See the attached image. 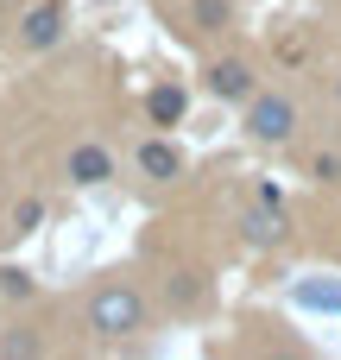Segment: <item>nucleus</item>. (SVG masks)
I'll use <instances>...</instances> for the list:
<instances>
[{
    "mask_svg": "<svg viewBox=\"0 0 341 360\" xmlns=\"http://www.w3.org/2000/svg\"><path fill=\"white\" fill-rule=\"evenodd\" d=\"M316 177H323V184H341V158H335V152L316 158Z\"/></svg>",
    "mask_w": 341,
    "mask_h": 360,
    "instance_id": "obj_11",
    "label": "nucleus"
},
{
    "mask_svg": "<svg viewBox=\"0 0 341 360\" xmlns=\"http://www.w3.org/2000/svg\"><path fill=\"white\" fill-rule=\"evenodd\" d=\"M190 19H196V32H228L234 0H190Z\"/></svg>",
    "mask_w": 341,
    "mask_h": 360,
    "instance_id": "obj_7",
    "label": "nucleus"
},
{
    "mask_svg": "<svg viewBox=\"0 0 341 360\" xmlns=\"http://www.w3.org/2000/svg\"><path fill=\"white\" fill-rule=\"evenodd\" d=\"M133 165H139L152 184H171V177H184V152H177V146H165V139H146V146L133 152Z\"/></svg>",
    "mask_w": 341,
    "mask_h": 360,
    "instance_id": "obj_4",
    "label": "nucleus"
},
{
    "mask_svg": "<svg viewBox=\"0 0 341 360\" xmlns=\"http://www.w3.org/2000/svg\"><path fill=\"white\" fill-rule=\"evenodd\" d=\"M38 215H44L38 202H19V209H13V228H19V234H32V228H38Z\"/></svg>",
    "mask_w": 341,
    "mask_h": 360,
    "instance_id": "obj_10",
    "label": "nucleus"
},
{
    "mask_svg": "<svg viewBox=\"0 0 341 360\" xmlns=\"http://www.w3.org/2000/svg\"><path fill=\"white\" fill-rule=\"evenodd\" d=\"M89 323H95L101 335H133V329L146 323V304H139V291H133V285H108V291H95Z\"/></svg>",
    "mask_w": 341,
    "mask_h": 360,
    "instance_id": "obj_1",
    "label": "nucleus"
},
{
    "mask_svg": "<svg viewBox=\"0 0 341 360\" xmlns=\"http://www.w3.org/2000/svg\"><path fill=\"white\" fill-rule=\"evenodd\" d=\"M57 6H38V13H25V44H57Z\"/></svg>",
    "mask_w": 341,
    "mask_h": 360,
    "instance_id": "obj_9",
    "label": "nucleus"
},
{
    "mask_svg": "<svg viewBox=\"0 0 341 360\" xmlns=\"http://www.w3.org/2000/svg\"><path fill=\"white\" fill-rule=\"evenodd\" d=\"M108 177H114L108 146H76L70 152V184H108Z\"/></svg>",
    "mask_w": 341,
    "mask_h": 360,
    "instance_id": "obj_5",
    "label": "nucleus"
},
{
    "mask_svg": "<svg viewBox=\"0 0 341 360\" xmlns=\"http://www.w3.org/2000/svg\"><path fill=\"white\" fill-rule=\"evenodd\" d=\"M247 240H253V247H278V240H285V215H278V209L247 215Z\"/></svg>",
    "mask_w": 341,
    "mask_h": 360,
    "instance_id": "obj_6",
    "label": "nucleus"
},
{
    "mask_svg": "<svg viewBox=\"0 0 341 360\" xmlns=\"http://www.w3.org/2000/svg\"><path fill=\"white\" fill-rule=\"evenodd\" d=\"M0 291L6 297H25V272H0Z\"/></svg>",
    "mask_w": 341,
    "mask_h": 360,
    "instance_id": "obj_12",
    "label": "nucleus"
},
{
    "mask_svg": "<svg viewBox=\"0 0 341 360\" xmlns=\"http://www.w3.org/2000/svg\"><path fill=\"white\" fill-rule=\"evenodd\" d=\"M146 108H152V120H158V127H171V120H184V89H177V82H165V89H152V101H146Z\"/></svg>",
    "mask_w": 341,
    "mask_h": 360,
    "instance_id": "obj_8",
    "label": "nucleus"
},
{
    "mask_svg": "<svg viewBox=\"0 0 341 360\" xmlns=\"http://www.w3.org/2000/svg\"><path fill=\"white\" fill-rule=\"evenodd\" d=\"M335 95H341V89H335Z\"/></svg>",
    "mask_w": 341,
    "mask_h": 360,
    "instance_id": "obj_13",
    "label": "nucleus"
},
{
    "mask_svg": "<svg viewBox=\"0 0 341 360\" xmlns=\"http://www.w3.org/2000/svg\"><path fill=\"white\" fill-rule=\"evenodd\" d=\"M291 127H297L291 95H259V89H253V101H247V133H253L259 146H285Z\"/></svg>",
    "mask_w": 341,
    "mask_h": 360,
    "instance_id": "obj_2",
    "label": "nucleus"
},
{
    "mask_svg": "<svg viewBox=\"0 0 341 360\" xmlns=\"http://www.w3.org/2000/svg\"><path fill=\"white\" fill-rule=\"evenodd\" d=\"M209 95H221V101H253V70H247L240 57H221V63L209 70Z\"/></svg>",
    "mask_w": 341,
    "mask_h": 360,
    "instance_id": "obj_3",
    "label": "nucleus"
}]
</instances>
